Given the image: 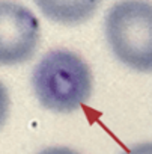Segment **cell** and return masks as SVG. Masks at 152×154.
<instances>
[{
  "instance_id": "obj_1",
  "label": "cell",
  "mask_w": 152,
  "mask_h": 154,
  "mask_svg": "<svg viewBox=\"0 0 152 154\" xmlns=\"http://www.w3.org/2000/svg\"><path fill=\"white\" fill-rule=\"evenodd\" d=\"M32 86L42 107L71 113L91 98L94 77L83 57L66 48H56L33 68Z\"/></svg>"
},
{
  "instance_id": "obj_2",
  "label": "cell",
  "mask_w": 152,
  "mask_h": 154,
  "mask_svg": "<svg viewBox=\"0 0 152 154\" xmlns=\"http://www.w3.org/2000/svg\"><path fill=\"white\" fill-rule=\"evenodd\" d=\"M106 39L125 66L152 72V3L148 0H121L104 21Z\"/></svg>"
},
{
  "instance_id": "obj_3",
  "label": "cell",
  "mask_w": 152,
  "mask_h": 154,
  "mask_svg": "<svg viewBox=\"0 0 152 154\" xmlns=\"http://www.w3.org/2000/svg\"><path fill=\"white\" fill-rule=\"evenodd\" d=\"M36 15L14 0H0V65H20L32 59L39 44Z\"/></svg>"
},
{
  "instance_id": "obj_4",
  "label": "cell",
  "mask_w": 152,
  "mask_h": 154,
  "mask_svg": "<svg viewBox=\"0 0 152 154\" xmlns=\"http://www.w3.org/2000/svg\"><path fill=\"white\" fill-rule=\"evenodd\" d=\"M41 12L60 24H80L89 20L103 0H33Z\"/></svg>"
},
{
  "instance_id": "obj_5",
  "label": "cell",
  "mask_w": 152,
  "mask_h": 154,
  "mask_svg": "<svg viewBox=\"0 0 152 154\" xmlns=\"http://www.w3.org/2000/svg\"><path fill=\"white\" fill-rule=\"evenodd\" d=\"M11 107V98L8 94V89L5 88V85L0 82V127H2L8 118V112Z\"/></svg>"
},
{
  "instance_id": "obj_6",
  "label": "cell",
  "mask_w": 152,
  "mask_h": 154,
  "mask_svg": "<svg viewBox=\"0 0 152 154\" xmlns=\"http://www.w3.org/2000/svg\"><path fill=\"white\" fill-rule=\"evenodd\" d=\"M124 154H152V142H145V143L134 145L133 148H130Z\"/></svg>"
},
{
  "instance_id": "obj_7",
  "label": "cell",
  "mask_w": 152,
  "mask_h": 154,
  "mask_svg": "<svg viewBox=\"0 0 152 154\" xmlns=\"http://www.w3.org/2000/svg\"><path fill=\"white\" fill-rule=\"evenodd\" d=\"M38 154H79V152L68 146H50V148L39 151Z\"/></svg>"
}]
</instances>
